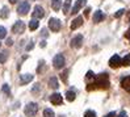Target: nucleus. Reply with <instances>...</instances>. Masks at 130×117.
<instances>
[{
    "instance_id": "4c0bfd02",
    "label": "nucleus",
    "mask_w": 130,
    "mask_h": 117,
    "mask_svg": "<svg viewBox=\"0 0 130 117\" xmlns=\"http://www.w3.org/2000/svg\"><path fill=\"white\" fill-rule=\"evenodd\" d=\"M40 46H41V48H45V46H46V41H41Z\"/></svg>"
},
{
    "instance_id": "ea45409f",
    "label": "nucleus",
    "mask_w": 130,
    "mask_h": 117,
    "mask_svg": "<svg viewBox=\"0 0 130 117\" xmlns=\"http://www.w3.org/2000/svg\"><path fill=\"white\" fill-rule=\"evenodd\" d=\"M0 46H2V43H0Z\"/></svg>"
},
{
    "instance_id": "412c9836",
    "label": "nucleus",
    "mask_w": 130,
    "mask_h": 117,
    "mask_svg": "<svg viewBox=\"0 0 130 117\" xmlns=\"http://www.w3.org/2000/svg\"><path fill=\"white\" fill-rule=\"evenodd\" d=\"M70 8H71V0H66L63 4V13L67 14V12H70Z\"/></svg>"
},
{
    "instance_id": "a878e982",
    "label": "nucleus",
    "mask_w": 130,
    "mask_h": 117,
    "mask_svg": "<svg viewBox=\"0 0 130 117\" xmlns=\"http://www.w3.org/2000/svg\"><path fill=\"white\" fill-rule=\"evenodd\" d=\"M7 36V29L4 28V26H0V40L2 38H4Z\"/></svg>"
},
{
    "instance_id": "b1692460",
    "label": "nucleus",
    "mask_w": 130,
    "mask_h": 117,
    "mask_svg": "<svg viewBox=\"0 0 130 117\" xmlns=\"http://www.w3.org/2000/svg\"><path fill=\"white\" fill-rule=\"evenodd\" d=\"M122 66H130V54L125 55V58L122 59Z\"/></svg>"
},
{
    "instance_id": "9d476101",
    "label": "nucleus",
    "mask_w": 130,
    "mask_h": 117,
    "mask_svg": "<svg viewBox=\"0 0 130 117\" xmlns=\"http://www.w3.org/2000/svg\"><path fill=\"white\" fill-rule=\"evenodd\" d=\"M50 101H51V104H54V105H60L62 104V101H63V99H62V95L60 93H53V95L50 96Z\"/></svg>"
},
{
    "instance_id": "2f4dec72",
    "label": "nucleus",
    "mask_w": 130,
    "mask_h": 117,
    "mask_svg": "<svg viewBox=\"0 0 130 117\" xmlns=\"http://www.w3.org/2000/svg\"><path fill=\"white\" fill-rule=\"evenodd\" d=\"M118 117H127V113L125 111H121V113L118 114Z\"/></svg>"
},
{
    "instance_id": "9b49d317",
    "label": "nucleus",
    "mask_w": 130,
    "mask_h": 117,
    "mask_svg": "<svg viewBox=\"0 0 130 117\" xmlns=\"http://www.w3.org/2000/svg\"><path fill=\"white\" fill-rule=\"evenodd\" d=\"M86 3H87V0H78V2L75 3L74 8L71 9V13H72V14H76V13H78V12L83 8L84 5H86Z\"/></svg>"
},
{
    "instance_id": "7ed1b4c3",
    "label": "nucleus",
    "mask_w": 130,
    "mask_h": 117,
    "mask_svg": "<svg viewBox=\"0 0 130 117\" xmlns=\"http://www.w3.org/2000/svg\"><path fill=\"white\" fill-rule=\"evenodd\" d=\"M53 65H54V67H55V68H58V70L63 68V66L66 65L64 57L62 55V54H57V55L54 57V59H53Z\"/></svg>"
},
{
    "instance_id": "20e7f679",
    "label": "nucleus",
    "mask_w": 130,
    "mask_h": 117,
    "mask_svg": "<svg viewBox=\"0 0 130 117\" xmlns=\"http://www.w3.org/2000/svg\"><path fill=\"white\" fill-rule=\"evenodd\" d=\"M49 28L51 32H59L60 28H62V24H60V21L58 19H50L49 20Z\"/></svg>"
},
{
    "instance_id": "4468645a",
    "label": "nucleus",
    "mask_w": 130,
    "mask_h": 117,
    "mask_svg": "<svg viewBox=\"0 0 130 117\" xmlns=\"http://www.w3.org/2000/svg\"><path fill=\"white\" fill-rule=\"evenodd\" d=\"M104 19H105V14L101 12V11H97V12H95V14H93V22H101V21H104Z\"/></svg>"
},
{
    "instance_id": "f704fd0d",
    "label": "nucleus",
    "mask_w": 130,
    "mask_h": 117,
    "mask_svg": "<svg viewBox=\"0 0 130 117\" xmlns=\"http://www.w3.org/2000/svg\"><path fill=\"white\" fill-rule=\"evenodd\" d=\"M105 117H116V113H114V112H110V113H108V114H106Z\"/></svg>"
},
{
    "instance_id": "1a4fd4ad",
    "label": "nucleus",
    "mask_w": 130,
    "mask_h": 117,
    "mask_svg": "<svg viewBox=\"0 0 130 117\" xmlns=\"http://www.w3.org/2000/svg\"><path fill=\"white\" fill-rule=\"evenodd\" d=\"M120 65H122V59L120 58V55H113L110 59H109V66L112 68H117Z\"/></svg>"
},
{
    "instance_id": "ddd939ff",
    "label": "nucleus",
    "mask_w": 130,
    "mask_h": 117,
    "mask_svg": "<svg viewBox=\"0 0 130 117\" xmlns=\"http://www.w3.org/2000/svg\"><path fill=\"white\" fill-rule=\"evenodd\" d=\"M32 80H33V75H30V74H24V75H20V83H21V84L30 83Z\"/></svg>"
},
{
    "instance_id": "58836bf2",
    "label": "nucleus",
    "mask_w": 130,
    "mask_h": 117,
    "mask_svg": "<svg viewBox=\"0 0 130 117\" xmlns=\"http://www.w3.org/2000/svg\"><path fill=\"white\" fill-rule=\"evenodd\" d=\"M8 2H9L11 4H14V3H17V2H19V0H8Z\"/></svg>"
},
{
    "instance_id": "a211bd4d",
    "label": "nucleus",
    "mask_w": 130,
    "mask_h": 117,
    "mask_svg": "<svg viewBox=\"0 0 130 117\" xmlns=\"http://www.w3.org/2000/svg\"><path fill=\"white\" fill-rule=\"evenodd\" d=\"M38 26H40V22H38L37 19H33L32 21L29 22V29H30V30H36Z\"/></svg>"
},
{
    "instance_id": "dca6fc26",
    "label": "nucleus",
    "mask_w": 130,
    "mask_h": 117,
    "mask_svg": "<svg viewBox=\"0 0 130 117\" xmlns=\"http://www.w3.org/2000/svg\"><path fill=\"white\" fill-rule=\"evenodd\" d=\"M62 2L63 0H51V8L55 12H58L60 9V7H62Z\"/></svg>"
},
{
    "instance_id": "6e6552de",
    "label": "nucleus",
    "mask_w": 130,
    "mask_h": 117,
    "mask_svg": "<svg viewBox=\"0 0 130 117\" xmlns=\"http://www.w3.org/2000/svg\"><path fill=\"white\" fill-rule=\"evenodd\" d=\"M82 45H83V36H80V34L74 37L71 40V48H74V49H80Z\"/></svg>"
},
{
    "instance_id": "72a5a7b5",
    "label": "nucleus",
    "mask_w": 130,
    "mask_h": 117,
    "mask_svg": "<svg viewBox=\"0 0 130 117\" xmlns=\"http://www.w3.org/2000/svg\"><path fill=\"white\" fill-rule=\"evenodd\" d=\"M66 75H67V71H64V72L62 74V79H63V82H67V76H66Z\"/></svg>"
},
{
    "instance_id": "c9c22d12",
    "label": "nucleus",
    "mask_w": 130,
    "mask_h": 117,
    "mask_svg": "<svg viewBox=\"0 0 130 117\" xmlns=\"http://www.w3.org/2000/svg\"><path fill=\"white\" fill-rule=\"evenodd\" d=\"M12 43H13V41L11 40V38H9V40H7V45H8V46H12Z\"/></svg>"
},
{
    "instance_id": "0eeeda50",
    "label": "nucleus",
    "mask_w": 130,
    "mask_h": 117,
    "mask_svg": "<svg viewBox=\"0 0 130 117\" xmlns=\"http://www.w3.org/2000/svg\"><path fill=\"white\" fill-rule=\"evenodd\" d=\"M32 16H33V19H42L43 16H45V11H43V8L41 5H36L34 7V9H33V13H32Z\"/></svg>"
},
{
    "instance_id": "473e14b6",
    "label": "nucleus",
    "mask_w": 130,
    "mask_h": 117,
    "mask_svg": "<svg viewBox=\"0 0 130 117\" xmlns=\"http://www.w3.org/2000/svg\"><path fill=\"white\" fill-rule=\"evenodd\" d=\"M37 91H40V84H36V87H33L32 92H37Z\"/></svg>"
},
{
    "instance_id": "c756f323",
    "label": "nucleus",
    "mask_w": 130,
    "mask_h": 117,
    "mask_svg": "<svg viewBox=\"0 0 130 117\" xmlns=\"http://www.w3.org/2000/svg\"><path fill=\"white\" fill-rule=\"evenodd\" d=\"M33 48H34V43H33V42H30V43H29V45L26 46V50L29 51V50H32Z\"/></svg>"
},
{
    "instance_id": "2eb2a0df",
    "label": "nucleus",
    "mask_w": 130,
    "mask_h": 117,
    "mask_svg": "<svg viewBox=\"0 0 130 117\" xmlns=\"http://www.w3.org/2000/svg\"><path fill=\"white\" fill-rule=\"evenodd\" d=\"M121 85H122V88H124L125 91L130 92V76H125L124 79L121 80Z\"/></svg>"
},
{
    "instance_id": "423d86ee",
    "label": "nucleus",
    "mask_w": 130,
    "mask_h": 117,
    "mask_svg": "<svg viewBox=\"0 0 130 117\" xmlns=\"http://www.w3.org/2000/svg\"><path fill=\"white\" fill-rule=\"evenodd\" d=\"M24 30H25V22H22V21H16L14 25L12 26V32L16 34L24 33Z\"/></svg>"
},
{
    "instance_id": "39448f33",
    "label": "nucleus",
    "mask_w": 130,
    "mask_h": 117,
    "mask_svg": "<svg viewBox=\"0 0 130 117\" xmlns=\"http://www.w3.org/2000/svg\"><path fill=\"white\" fill-rule=\"evenodd\" d=\"M29 9H30V4L28 2H22L17 7V12H19V14H21V16H25V14L29 12Z\"/></svg>"
},
{
    "instance_id": "f8f14e48",
    "label": "nucleus",
    "mask_w": 130,
    "mask_h": 117,
    "mask_svg": "<svg viewBox=\"0 0 130 117\" xmlns=\"http://www.w3.org/2000/svg\"><path fill=\"white\" fill-rule=\"evenodd\" d=\"M82 25H83V17L78 16L76 19L72 20V22H71V29H72V30H76L78 28H80Z\"/></svg>"
},
{
    "instance_id": "393cba45",
    "label": "nucleus",
    "mask_w": 130,
    "mask_h": 117,
    "mask_svg": "<svg viewBox=\"0 0 130 117\" xmlns=\"http://www.w3.org/2000/svg\"><path fill=\"white\" fill-rule=\"evenodd\" d=\"M3 92L5 93L7 96H11V90H9V87H8V84H4V85H3Z\"/></svg>"
},
{
    "instance_id": "e433bc0d",
    "label": "nucleus",
    "mask_w": 130,
    "mask_h": 117,
    "mask_svg": "<svg viewBox=\"0 0 130 117\" xmlns=\"http://www.w3.org/2000/svg\"><path fill=\"white\" fill-rule=\"evenodd\" d=\"M125 37H126V38H129V40H130V29H127V32H126Z\"/></svg>"
},
{
    "instance_id": "aec40b11",
    "label": "nucleus",
    "mask_w": 130,
    "mask_h": 117,
    "mask_svg": "<svg viewBox=\"0 0 130 117\" xmlns=\"http://www.w3.org/2000/svg\"><path fill=\"white\" fill-rule=\"evenodd\" d=\"M75 97H76V93H75L74 91H67V92H66V99H67V101H74Z\"/></svg>"
},
{
    "instance_id": "f3484780",
    "label": "nucleus",
    "mask_w": 130,
    "mask_h": 117,
    "mask_svg": "<svg viewBox=\"0 0 130 117\" xmlns=\"http://www.w3.org/2000/svg\"><path fill=\"white\" fill-rule=\"evenodd\" d=\"M49 85H50V88H53V90H57V88L59 87V82H58V79H57L55 76L50 78V80H49Z\"/></svg>"
},
{
    "instance_id": "5701e85b",
    "label": "nucleus",
    "mask_w": 130,
    "mask_h": 117,
    "mask_svg": "<svg viewBox=\"0 0 130 117\" xmlns=\"http://www.w3.org/2000/svg\"><path fill=\"white\" fill-rule=\"evenodd\" d=\"M7 58H8V51H3L0 54V63H5Z\"/></svg>"
},
{
    "instance_id": "cd10ccee",
    "label": "nucleus",
    "mask_w": 130,
    "mask_h": 117,
    "mask_svg": "<svg viewBox=\"0 0 130 117\" xmlns=\"http://www.w3.org/2000/svg\"><path fill=\"white\" fill-rule=\"evenodd\" d=\"M124 12H125V9H120V11H117L116 13H114V17L116 19H118V17H121L122 14H124Z\"/></svg>"
},
{
    "instance_id": "f257e3e1",
    "label": "nucleus",
    "mask_w": 130,
    "mask_h": 117,
    "mask_svg": "<svg viewBox=\"0 0 130 117\" xmlns=\"http://www.w3.org/2000/svg\"><path fill=\"white\" fill-rule=\"evenodd\" d=\"M109 88V76L108 74H100L95 78L92 83L87 85V91H93V90H108Z\"/></svg>"
},
{
    "instance_id": "7c9ffc66",
    "label": "nucleus",
    "mask_w": 130,
    "mask_h": 117,
    "mask_svg": "<svg viewBox=\"0 0 130 117\" xmlns=\"http://www.w3.org/2000/svg\"><path fill=\"white\" fill-rule=\"evenodd\" d=\"M89 12H91V8L88 7V8H86V11H84V16L86 17H88V14H89Z\"/></svg>"
},
{
    "instance_id": "4be33fe9",
    "label": "nucleus",
    "mask_w": 130,
    "mask_h": 117,
    "mask_svg": "<svg viewBox=\"0 0 130 117\" xmlns=\"http://www.w3.org/2000/svg\"><path fill=\"white\" fill-rule=\"evenodd\" d=\"M43 117H55V114H54V112H53L50 108H46L43 111Z\"/></svg>"
},
{
    "instance_id": "6ab92c4d",
    "label": "nucleus",
    "mask_w": 130,
    "mask_h": 117,
    "mask_svg": "<svg viewBox=\"0 0 130 117\" xmlns=\"http://www.w3.org/2000/svg\"><path fill=\"white\" fill-rule=\"evenodd\" d=\"M9 16V9H8V7H3L2 8V12H0V17L2 19H8Z\"/></svg>"
},
{
    "instance_id": "f03ea898",
    "label": "nucleus",
    "mask_w": 130,
    "mask_h": 117,
    "mask_svg": "<svg viewBox=\"0 0 130 117\" xmlns=\"http://www.w3.org/2000/svg\"><path fill=\"white\" fill-rule=\"evenodd\" d=\"M37 112H38V105H37L36 103H29V104L25 107V109H24V113H25V116H28V117L36 116Z\"/></svg>"
},
{
    "instance_id": "c85d7f7f",
    "label": "nucleus",
    "mask_w": 130,
    "mask_h": 117,
    "mask_svg": "<svg viewBox=\"0 0 130 117\" xmlns=\"http://www.w3.org/2000/svg\"><path fill=\"white\" fill-rule=\"evenodd\" d=\"M93 78H95V74L92 71H88L87 72V79H93Z\"/></svg>"
},
{
    "instance_id": "bb28decb",
    "label": "nucleus",
    "mask_w": 130,
    "mask_h": 117,
    "mask_svg": "<svg viewBox=\"0 0 130 117\" xmlns=\"http://www.w3.org/2000/svg\"><path fill=\"white\" fill-rule=\"evenodd\" d=\"M84 117H96V113L93 111H87L84 113Z\"/></svg>"
}]
</instances>
